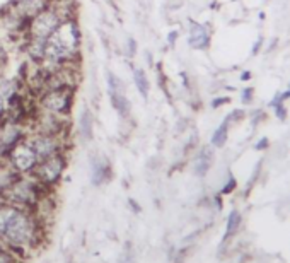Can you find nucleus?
I'll return each instance as SVG.
<instances>
[{
    "instance_id": "2",
    "label": "nucleus",
    "mask_w": 290,
    "mask_h": 263,
    "mask_svg": "<svg viewBox=\"0 0 290 263\" xmlns=\"http://www.w3.org/2000/svg\"><path fill=\"white\" fill-rule=\"evenodd\" d=\"M63 19L60 17V14L47 6L43 11H39L38 14H34L33 17L27 22V40L31 41H41L45 43L55 31L58 29V26L62 24Z\"/></svg>"
},
{
    "instance_id": "8",
    "label": "nucleus",
    "mask_w": 290,
    "mask_h": 263,
    "mask_svg": "<svg viewBox=\"0 0 290 263\" xmlns=\"http://www.w3.org/2000/svg\"><path fill=\"white\" fill-rule=\"evenodd\" d=\"M111 178V166L109 163L99 156L91 161V179L94 184H103Z\"/></svg>"
},
{
    "instance_id": "13",
    "label": "nucleus",
    "mask_w": 290,
    "mask_h": 263,
    "mask_svg": "<svg viewBox=\"0 0 290 263\" xmlns=\"http://www.w3.org/2000/svg\"><path fill=\"white\" fill-rule=\"evenodd\" d=\"M227 130H229V118H225V122L215 130L214 135H212V145L222 147L225 144V140H227Z\"/></svg>"
},
{
    "instance_id": "24",
    "label": "nucleus",
    "mask_w": 290,
    "mask_h": 263,
    "mask_svg": "<svg viewBox=\"0 0 290 263\" xmlns=\"http://www.w3.org/2000/svg\"><path fill=\"white\" fill-rule=\"evenodd\" d=\"M176 40H178V31H171V33L168 34L169 45H174V43H176Z\"/></svg>"
},
{
    "instance_id": "1",
    "label": "nucleus",
    "mask_w": 290,
    "mask_h": 263,
    "mask_svg": "<svg viewBox=\"0 0 290 263\" xmlns=\"http://www.w3.org/2000/svg\"><path fill=\"white\" fill-rule=\"evenodd\" d=\"M80 27L77 19H67L45 41V60L41 70H57L63 65H75L80 57Z\"/></svg>"
},
{
    "instance_id": "7",
    "label": "nucleus",
    "mask_w": 290,
    "mask_h": 263,
    "mask_svg": "<svg viewBox=\"0 0 290 263\" xmlns=\"http://www.w3.org/2000/svg\"><path fill=\"white\" fill-rule=\"evenodd\" d=\"M108 92H109V101L119 117L128 118L132 113V103L125 94V84L118 79L114 73L108 72Z\"/></svg>"
},
{
    "instance_id": "6",
    "label": "nucleus",
    "mask_w": 290,
    "mask_h": 263,
    "mask_svg": "<svg viewBox=\"0 0 290 263\" xmlns=\"http://www.w3.org/2000/svg\"><path fill=\"white\" fill-rule=\"evenodd\" d=\"M7 163H9V168H11L12 171H16L17 174H33L34 168L39 163V159L24 138L21 144H17L11 152H9Z\"/></svg>"
},
{
    "instance_id": "21",
    "label": "nucleus",
    "mask_w": 290,
    "mask_h": 263,
    "mask_svg": "<svg viewBox=\"0 0 290 263\" xmlns=\"http://www.w3.org/2000/svg\"><path fill=\"white\" fill-rule=\"evenodd\" d=\"M225 103H231V98H219V99H214V101H212V106H214V108H219L220 104H225Z\"/></svg>"
},
{
    "instance_id": "18",
    "label": "nucleus",
    "mask_w": 290,
    "mask_h": 263,
    "mask_svg": "<svg viewBox=\"0 0 290 263\" xmlns=\"http://www.w3.org/2000/svg\"><path fill=\"white\" fill-rule=\"evenodd\" d=\"M241 99H242V103H244V104L251 103V99H253V89H251V87H250V89H244V91H242Z\"/></svg>"
},
{
    "instance_id": "11",
    "label": "nucleus",
    "mask_w": 290,
    "mask_h": 263,
    "mask_svg": "<svg viewBox=\"0 0 290 263\" xmlns=\"http://www.w3.org/2000/svg\"><path fill=\"white\" fill-rule=\"evenodd\" d=\"M133 84H135L137 91H139V94L142 96V98H144V99L149 98L150 81H149V77H147L144 68H140V67L133 68Z\"/></svg>"
},
{
    "instance_id": "16",
    "label": "nucleus",
    "mask_w": 290,
    "mask_h": 263,
    "mask_svg": "<svg viewBox=\"0 0 290 263\" xmlns=\"http://www.w3.org/2000/svg\"><path fill=\"white\" fill-rule=\"evenodd\" d=\"M6 108H7V101L0 94V127L6 123Z\"/></svg>"
},
{
    "instance_id": "9",
    "label": "nucleus",
    "mask_w": 290,
    "mask_h": 263,
    "mask_svg": "<svg viewBox=\"0 0 290 263\" xmlns=\"http://www.w3.org/2000/svg\"><path fill=\"white\" fill-rule=\"evenodd\" d=\"M190 46L196 50H203L210 45V36L206 33V29L198 22H193L191 29H190Z\"/></svg>"
},
{
    "instance_id": "26",
    "label": "nucleus",
    "mask_w": 290,
    "mask_h": 263,
    "mask_svg": "<svg viewBox=\"0 0 290 263\" xmlns=\"http://www.w3.org/2000/svg\"><path fill=\"white\" fill-rule=\"evenodd\" d=\"M250 77H251L250 72H244V73H242V81H250Z\"/></svg>"
},
{
    "instance_id": "19",
    "label": "nucleus",
    "mask_w": 290,
    "mask_h": 263,
    "mask_svg": "<svg viewBox=\"0 0 290 263\" xmlns=\"http://www.w3.org/2000/svg\"><path fill=\"white\" fill-rule=\"evenodd\" d=\"M275 109H277V115L280 120H285V117H287V111H285L283 104L282 103H275Z\"/></svg>"
},
{
    "instance_id": "20",
    "label": "nucleus",
    "mask_w": 290,
    "mask_h": 263,
    "mask_svg": "<svg viewBox=\"0 0 290 263\" xmlns=\"http://www.w3.org/2000/svg\"><path fill=\"white\" fill-rule=\"evenodd\" d=\"M234 188H236V179H234V178H231V181H229V183H227V184H225V186H224L222 193H224V195H227V193H231V192L234 190Z\"/></svg>"
},
{
    "instance_id": "5",
    "label": "nucleus",
    "mask_w": 290,
    "mask_h": 263,
    "mask_svg": "<svg viewBox=\"0 0 290 263\" xmlns=\"http://www.w3.org/2000/svg\"><path fill=\"white\" fill-rule=\"evenodd\" d=\"M26 142L36 152L39 161L58 154V152H65V138L63 137H55L41 132H27Z\"/></svg>"
},
{
    "instance_id": "14",
    "label": "nucleus",
    "mask_w": 290,
    "mask_h": 263,
    "mask_svg": "<svg viewBox=\"0 0 290 263\" xmlns=\"http://www.w3.org/2000/svg\"><path fill=\"white\" fill-rule=\"evenodd\" d=\"M239 226H241V215H239L237 210H232L231 215H229V219H227V231H225V238L236 234Z\"/></svg>"
},
{
    "instance_id": "12",
    "label": "nucleus",
    "mask_w": 290,
    "mask_h": 263,
    "mask_svg": "<svg viewBox=\"0 0 290 263\" xmlns=\"http://www.w3.org/2000/svg\"><path fill=\"white\" fill-rule=\"evenodd\" d=\"M212 164V154L210 151H201V154L198 156V159L195 161V173L198 176H205Z\"/></svg>"
},
{
    "instance_id": "17",
    "label": "nucleus",
    "mask_w": 290,
    "mask_h": 263,
    "mask_svg": "<svg viewBox=\"0 0 290 263\" xmlns=\"http://www.w3.org/2000/svg\"><path fill=\"white\" fill-rule=\"evenodd\" d=\"M118 263H135V256H133L132 251H125L121 255V258H119Z\"/></svg>"
},
{
    "instance_id": "4",
    "label": "nucleus",
    "mask_w": 290,
    "mask_h": 263,
    "mask_svg": "<svg viewBox=\"0 0 290 263\" xmlns=\"http://www.w3.org/2000/svg\"><path fill=\"white\" fill-rule=\"evenodd\" d=\"M65 169H67V152H58V154L39 161L31 176L38 183L43 184V186L55 188L60 183V179H62Z\"/></svg>"
},
{
    "instance_id": "23",
    "label": "nucleus",
    "mask_w": 290,
    "mask_h": 263,
    "mask_svg": "<svg viewBox=\"0 0 290 263\" xmlns=\"http://www.w3.org/2000/svg\"><path fill=\"white\" fill-rule=\"evenodd\" d=\"M266 147H268V138H261V140L256 144L258 151H263V149H266Z\"/></svg>"
},
{
    "instance_id": "3",
    "label": "nucleus",
    "mask_w": 290,
    "mask_h": 263,
    "mask_svg": "<svg viewBox=\"0 0 290 263\" xmlns=\"http://www.w3.org/2000/svg\"><path fill=\"white\" fill-rule=\"evenodd\" d=\"M73 96H75V89H68V87L43 91L38 96V109L67 118L72 111Z\"/></svg>"
},
{
    "instance_id": "22",
    "label": "nucleus",
    "mask_w": 290,
    "mask_h": 263,
    "mask_svg": "<svg viewBox=\"0 0 290 263\" xmlns=\"http://www.w3.org/2000/svg\"><path fill=\"white\" fill-rule=\"evenodd\" d=\"M128 48H130V57H133V55H135V52H137V43H135V40H128Z\"/></svg>"
},
{
    "instance_id": "10",
    "label": "nucleus",
    "mask_w": 290,
    "mask_h": 263,
    "mask_svg": "<svg viewBox=\"0 0 290 263\" xmlns=\"http://www.w3.org/2000/svg\"><path fill=\"white\" fill-rule=\"evenodd\" d=\"M79 133L84 140H93L94 137V117L91 113L89 108H84L80 111V118H79Z\"/></svg>"
},
{
    "instance_id": "25",
    "label": "nucleus",
    "mask_w": 290,
    "mask_h": 263,
    "mask_svg": "<svg viewBox=\"0 0 290 263\" xmlns=\"http://www.w3.org/2000/svg\"><path fill=\"white\" fill-rule=\"evenodd\" d=\"M290 98V91H287L285 94H282V96H278V101L282 103V101H285V99H288Z\"/></svg>"
},
{
    "instance_id": "15",
    "label": "nucleus",
    "mask_w": 290,
    "mask_h": 263,
    "mask_svg": "<svg viewBox=\"0 0 290 263\" xmlns=\"http://www.w3.org/2000/svg\"><path fill=\"white\" fill-rule=\"evenodd\" d=\"M0 263H19V256L14 255V251L2 241H0Z\"/></svg>"
}]
</instances>
